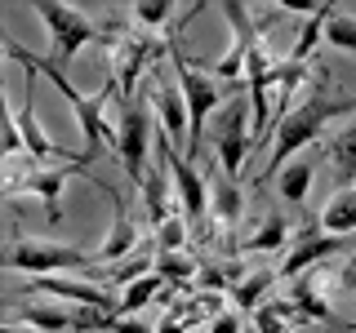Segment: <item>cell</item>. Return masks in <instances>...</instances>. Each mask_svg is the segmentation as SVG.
I'll return each mask as SVG.
<instances>
[{
    "label": "cell",
    "instance_id": "7",
    "mask_svg": "<svg viewBox=\"0 0 356 333\" xmlns=\"http://www.w3.org/2000/svg\"><path fill=\"white\" fill-rule=\"evenodd\" d=\"M152 142H156V133H152V120H147V111H143L134 98H120V129H116V155H120V164H125V173H129V182H138L143 187V178H147V151H152Z\"/></svg>",
    "mask_w": 356,
    "mask_h": 333
},
{
    "label": "cell",
    "instance_id": "17",
    "mask_svg": "<svg viewBox=\"0 0 356 333\" xmlns=\"http://www.w3.org/2000/svg\"><path fill=\"white\" fill-rule=\"evenodd\" d=\"M209 205H214V218L222 222V227H236L241 214H245V196H241V187H236V178H227V173H214V196H209Z\"/></svg>",
    "mask_w": 356,
    "mask_h": 333
},
{
    "label": "cell",
    "instance_id": "19",
    "mask_svg": "<svg viewBox=\"0 0 356 333\" xmlns=\"http://www.w3.org/2000/svg\"><path fill=\"white\" fill-rule=\"evenodd\" d=\"M289 240H294V231H289L285 214H267L263 227L254 231L250 240H245V249H254V253H276V249H285Z\"/></svg>",
    "mask_w": 356,
    "mask_h": 333
},
{
    "label": "cell",
    "instance_id": "22",
    "mask_svg": "<svg viewBox=\"0 0 356 333\" xmlns=\"http://www.w3.org/2000/svg\"><path fill=\"white\" fill-rule=\"evenodd\" d=\"M161 284H165V275H156V271L138 275V280L125 289V298H120V307H116V311H120V316H129V311H143L156 293H161Z\"/></svg>",
    "mask_w": 356,
    "mask_h": 333
},
{
    "label": "cell",
    "instance_id": "23",
    "mask_svg": "<svg viewBox=\"0 0 356 333\" xmlns=\"http://www.w3.org/2000/svg\"><path fill=\"white\" fill-rule=\"evenodd\" d=\"M276 275H281V271H254L250 280L232 284V302H236V307H250V311H259L263 293H267V289L276 284Z\"/></svg>",
    "mask_w": 356,
    "mask_h": 333
},
{
    "label": "cell",
    "instance_id": "31",
    "mask_svg": "<svg viewBox=\"0 0 356 333\" xmlns=\"http://www.w3.org/2000/svg\"><path fill=\"white\" fill-rule=\"evenodd\" d=\"M343 289H348V293L356 298V253H352L348 262H343Z\"/></svg>",
    "mask_w": 356,
    "mask_h": 333
},
{
    "label": "cell",
    "instance_id": "8",
    "mask_svg": "<svg viewBox=\"0 0 356 333\" xmlns=\"http://www.w3.org/2000/svg\"><path fill=\"white\" fill-rule=\"evenodd\" d=\"M156 151L165 155V164H170V178H174V191H178V205H183V218L192 222V227H200L209 214V187L205 178L196 173V164L187 160V155H178V147L165 133H156Z\"/></svg>",
    "mask_w": 356,
    "mask_h": 333
},
{
    "label": "cell",
    "instance_id": "28",
    "mask_svg": "<svg viewBox=\"0 0 356 333\" xmlns=\"http://www.w3.org/2000/svg\"><path fill=\"white\" fill-rule=\"evenodd\" d=\"M325 40L334 44V49H348V53H356V18L334 14V18L325 22Z\"/></svg>",
    "mask_w": 356,
    "mask_h": 333
},
{
    "label": "cell",
    "instance_id": "33",
    "mask_svg": "<svg viewBox=\"0 0 356 333\" xmlns=\"http://www.w3.org/2000/svg\"><path fill=\"white\" fill-rule=\"evenodd\" d=\"M343 333H356V325H343Z\"/></svg>",
    "mask_w": 356,
    "mask_h": 333
},
{
    "label": "cell",
    "instance_id": "24",
    "mask_svg": "<svg viewBox=\"0 0 356 333\" xmlns=\"http://www.w3.org/2000/svg\"><path fill=\"white\" fill-rule=\"evenodd\" d=\"M18 320H22V325H31V329H40V333H72V329H76L72 311H44V307H31V311H18Z\"/></svg>",
    "mask_w": 356,
    "mask_h": 333
},
{
    "label": "cell",
    "instance_id": "25",
    "mask_svg": "<svg viewBox=\"0 0 356 333\" xmlns=\"http://www.w3.org/2000/svg\"><path fill=\"white\" fill-rule=\"evenodd\" d=\"M152 271H156V275H165V280H174V284H183V280H192V275H200V271H196V262L187 258V253H156Z\"/></svg>",
    "mask_w": 356,
    "mask_h": 333
},
{
    "label": "cell",
    "instance_id": "9",
    "mask_svg": "<svg viewBox=\"0 0 356 333\" xmlns=\"http://www.w3.org/2000/svg\"><path fill=\"white\" fill-rule=\"evenodd\" d=\"M214 151H218V169L227 178H241L245 155L254 151V133L245 129V103H227L214 120Z\"/></svg>",
    "mask_w": 356,
    "mask_h": 333
},
{
    "label": "cell",
    "instance_id": "16",
    "mask_svg": "<svg viewBox=\"0 0 356 333\" xmlns=\"http://www.w3.org/2000/svg\"><path fill=\"white\" fill-rule=\"evenodd\" d=\"M321 231L325 236H352L356 231V187H339L330 196V205L321 209Z\"/></svg>",
    "mask_w": 356,
    "mask_h": 333
},
{
    "label": "cell",
    "instance_id": "32",
    "mask_svg": "<svg viewBox=\"0 0 356 333\" xmlns=\"http://www.w3.org/2000/svg\"><path fill=\"white\" fill-rule=\"evenodd\" d=\"M5 333H40V329H31V325H22V320H9Z\"/></svg>",
    "mask_w": 356,
    "mask_h": 333
},
{
    "label": "cell",
    "instance_id": "20",
    "mask_svg": "<svg viewBox=\"0 0 356 333\" xmlns=\"http://www.w3.org/2000/svg\"><path fill=\"white\" fill-rule=\"evenodd\" d=\"M330 18H334V5H321L316 14L303 22V31H298L294 49H289V62L307 67V58H312V49H316V40H321V31H325V22H330Z\"/></svg>",
    "mask_w": 356,
    "mask_h": 333
},
{
    "label": "cell",
    "instance_id": "13",
    "mask_svg": "<svg viewBox=\"0 0 356 333\" xmlns=\"http://www.w3.org/2000/svg\"><path fill=\"white\" fill-rule=\"evenodd\" d=\"M152 107H156V116H161V125H165V138H170L174 147H183V155H187V142H192V116H187L183 94H174L170 85H152Z\"/></svg>",
    "mask_w": 356,
    "mask_h": 333
},
{
    "label": "cell",
    "instance_id": "15",
    "mask_svg": "<svg viewBox=\"0 0 356 333\" xmlns=\"http://www.w3.org/2000/svg\"><path fill=\"white\" fill-rule=\"evenodd\" d=\"M111 205H116V227H111L107 244L98 249V262H120V258H129V253L138 249V240H143V227L129 218V209H125V200H120V191L111 196Z\"/></svg>",
    "mask_w": 356,
    "mask_h": 333
},
{
    "label": "cell",
    "instance_id": "21",
    "mask_svg": "<svg viewBox=\"0 0 356 333\" xmlns=\"http://www.w3.org/2000/svg\"><path fill=\"white\" fill-rule=\"evenodd\" d=\"M307 187H312V164L307 160H289L281 169V178H276V191H281L285 205H303Z\"/></svg>",
    "mask_w": 356,
    "mask_h": 333
},
{
    "label": "cell",
    "instance_id": "6",
    "mask_svg": "<svg viewBox=\"0 0 356 333\" xmlns=\"http://www.w3.org/2000/svg\"><path fill=\"white\" fill-rule=\"evenodd\" d=\"M170 58H174V71H178V94H183L187 116H192V142H187V160H192L196 147H200V133H205L209 111L222 103V85H218L214 71H200V67H192V58H187L178 44H170Z\"/></svg>",
    "mask_w": 356,
    "mask_h": 333
},
{
    "label": "cell",
    "instance_id": "30",
    "mask_svg": "<svg viewBox=\"0 0 356 333\" xmlns=\"http://www.w3.org/2000/svg\"><path fill=\"white\" fill-rule=\"evenodd\" d=\"M209 333H241V320L232 311H222L218 320H209Z\"/></svg>",
    "mask_w": 356,
    "mask_h": 333
},
{
    "label": "cell",
    "instance_id": "10",
    "mask_svg": "<svg viewBox=\"0 0 356 333\" xmlns=\"http://www.w3.org/2000/svg\"><path fill=\"white\" fill-rule=\"evenodd\" d=\"M339 236H325L321 231V218H312L303 222V227L294 231V240H289V253H285V262H281V275L285 280H298L303 271H312V266H321L330 258V253H339Z\"/></svg>",
    "mask_w": 356,
    "mask_h": 333
},
{
    "label": "cell",
    "instance_id": "1",
    "mask_svg": "<svg viewBox=\"0 0 356 333\" xmlns=\"http://www.w3.org/2000/svg\"><path fill=\"white\" fill-rule=\"evenodd\" d=\"M0 49H5L9 58H18L22 67H31L36 76H44V80H49V85L67 98V107L76 111V120H81V133H85V155H89V160H98V155H103V147L111 142V129H107V98H111V94H120L116 76H107L98 94H81V89H76V85L63 76V67H54L49 58H36V53L22 49L18 40L0 36Z\"/></svg>",
    "mask_w": 356,
    "mask_h": 333
},
{
    "label": "cell",
    "instance_id": "4",
    "mask_svg": "<svg viewBox=\"0 0 356 333\" xmlns=\"http://www.w3.org/2000/svg\"><path fill=\"white\" fill-rule=\"evenodd\" d=\"M36 14L40 22L49 27V36H54V53H49V62L54 67H63V62H72L76 53L85 49V44H94V40H116V31H107V27H94V22L85 18V9H76V5H58V0H36Z\"/></svg>",
    "mask_w": 356,
    "mask_h": 333
},
{
    "label": "cell",
    "instance_id": "14",
    "mask_svg": "<svg viewBox=\"0 0 356 333\" xmlns=\"http://www.w3.org/2000/svg\"><path fill=\"white\" fill-rule=\"evenodd\" d=\"M165 173H170V164H165V155L156 151V164L147 169V178H143V222L156 231L165 218L174 214V200H170V191H165Z\"/></svg>",
    "mask_w": 356,
    "mask_h": 333
},
{
    "label": "cell",
    "instance_id": "3",
    "mask_svg": "<svg viewBox=\"0 0 356 333\" xmlns=\"http://www.w3.org/2000/svg\"><path fill=\"white\" fill-rule=\"evenodd\" d=\"M72 173H81V178H89V182L98 187L107 200L116 196V187H107L103 178H94L85 169V164H31V169H18V164H9V173H5V196L14 200V196H40V205H44V218L49 222H58L63 218V182Z\"/></svg>",
    "mask_w": 356,
    "mask_h": 333
},
{
    "label": "cell",
    "instance_id": "29",
    "mask_svg": "<svg viewBox=\"0 0 356 333\" xmlns=\"http://www.w3.org/2000/svg\"><path fill=\"white\" fill-rule=\"evenodd\" d=\"M254 329H259V333H289V320H285L272 302H267V307L254 311Z\"/></svg>",
    "mask_w": 356,
    "mask_h": 333
},
{
    "label": "cell",
    "instance_id": "18",
    "mask_svg": "<svg viewBox=\"0 0 356 333\" xmlns=\"http://www.w3.org/2000/svg\"><path fill=\"white\" fill-rule=\"evenodd\" d=\"M330 164H334V173H339V187H356V120H352L348 129L334 133Z\"/></svg>",
    "mask_w": 356,
    "mask_h": 333
},
{
    "label": "cell",
    "instance_id": "12",
    "mask_svg": "<svg viewBox=\"0 0 356 333\" xmlns=\"http://www.w3.org/2000/svg\"><path fill=\"white\" fill-rule=\"evenodd\" d=\"M27 293H54V298H63V302L81 307V311H85V307H89V311H111L107 289L94 284V280H58V275H40V280L27 284Z\"/></svg>",
    "mask_w": 356,
    "mask_h": 333
},
{
    "label": "cell",
    "instance_id": "26",
    "mask_svg": "<svg viewBox=\"0 0 356 333\" xmlns=\"http://www.w3.org/2000/svg\"><path fill=\"white\" fill-rule=\"evenodd\" d=\"M129 14H134V22H138V31H152V36H156L161 22L174 14V5H170V0H147V5H134Z\"/></svg>",
    "mask_w": 356,
    "mask_h": 333
},
{
    "label": "cell",
    "instance_id": "2",
    "mask_svg": "<svg viewBox=\"0 0 356 333\" xmlns=\"http://www.w3.org/2000/svg\"><path fill=\"white\" fill-rule=\"evenodd\" d=\"M348 111H356V98H348V94H312V98H303L294 111H281V120H276V133H272V155H267V169H263V178H281V169H285V160L294 151H303V147H312V142L325 133V125L334 116H348Z\"/></svg>",
    "mask_w": 356,
    "mask_h": 333
},
{
    "label": "cell",
    "instance_id": "5",
    "mask_svg": "<svg viewBox=\"0 0 356 333\" xmlns=\"http://www.w3.org/2000/svg\"><path fill=\"white\" fill-rule=\"evenodd\" d=\"M9 271H27V275H54V271H94L98 253H81L76 244H54V240H14L5 249Z\"/></svg>",
    "mask_w": 356,
    "mask_h": 333
},
{
    "label": "cell",
    "instance_id": "27",
    "mask_svg": "<svg viewBox=\"0 0 356 333\" xmlns=\"http://www.w3.org/2000/svg\"><path fill=\"white\" fill-rule=\"evenodd\" d=\"M156 240H161V253H183V244H187V218L170 214L161 227H156Z\"/></svg>",
    "mask_w": 356,
    "mask_h": 333
},
{
    "label": "cell",
    "instance_id": "11",
    "mask_svg": "<svg viewBox=\"0 0 356 333\" xmlns=\"http://www.w3.org/2000/svg\"><path fill=\"white\" fill-rule=\"evenodd\" d=\"M161 53H170V44H161L152 36V31H129L125 40H120L116 49V85H120V98H134V85H138V71L147 67L152 58H161Z\"/></svg>",
    "mask_w": 356,
    "mask_h": 333
}]
</instances>
